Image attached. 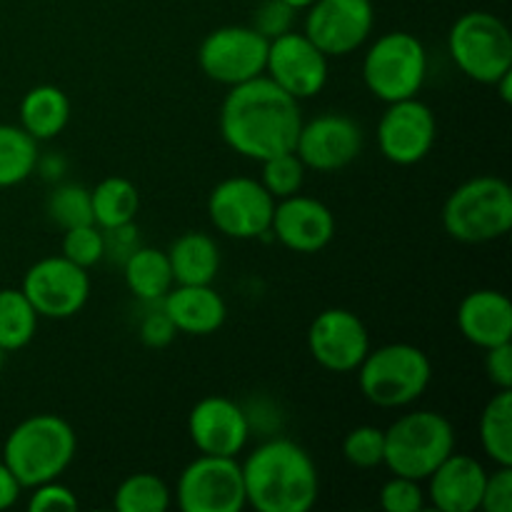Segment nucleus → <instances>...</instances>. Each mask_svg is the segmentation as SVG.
Wrapping results in <instances>:
<instances>
[{
	"label": "nucleus",
	"mask_w": 512,
	"mask_h": 512,
	"mask_svg": "<svg viewBox=\"0 0 512 512\" xmlns=\"http://www.w3.org/2000/svg\"><path fill=\"white\" fill-rule=\"evenodd\" d=\"M260 183H263V188L268 190L275 200H283L300 193V188H303L305 183L303 160L295 155V150L263 160V178H260Z\"/></svg>",
	"instance_id": "2f4dec72"
},
{
	"label": "nucleus",
	"mask_w": 512,
	"mask_h": 512,
	"mask_svg": "<svg viewBox=\"0 0 512 512\" xmlns=\"http://www.w3.org/2000/svg\"><path fill=\"white\" fill-rule=\"evenodd\" d=\"M90 205H93V223L100 230H113L133 223L140 208V195L128 178L110 175L90 190Z\"/></svg>",
	"instance_id": "a878e982"
},
{
	"label": "nucleus",
	"mask_w": 512,
	"mask_h": 512,
	"mask_svg": "<svg viewBox=\"0 0 512 512\" xmlns=\"http://www.w3.org/2000/svg\"><path fill=\"white\" fill-rule=\"evenodd\" d=\"M270 235L293 253H320L335 235V215L320 200L295 193L275 203Z\"/></svg>",
	"instance_id": "6ab92c4d"
},
{
	"label": "nucleus",
	"mask_w": 512,
	"mask_h": 512,
	"mask_svg": "<svg viewBox=\"0 0 512 512\" xmlns=\"http://www.w3.org/2000/svg\"><path fill=\"white\" fill-rule=\"evenodd\" d=\"M373 25V0H315L305 15L303 33L328 58H343L370 38Z\"/></svg>",
	"instance_id": "4468645a"
},
{
	"label": "nucleus",
	"mask_w": 512,
	"mask_h": 512,
	"mask_svg": "<svg viewBox=\"0 0 512 512\" xmlns=\"http://www.w3.org/2000/svg\"><path fill=\"white\" fill-rule=\"evenodd\" d=\"M300 125L298 100L268 75L233 85L220 108V135L228 148L258 163L295 150Z\"/></svg>",
	"instance_id": "f257e3e1"
},
{
	"label": "nucleus",
	"mask_w": 512,
	"mask_h": 512,
	"mask_svg": "<svg viewBox=\"0 0 512 512\" xmlns=\"http://www.w3.org/2000/svg\"><path fill=\"white\" fill-rule=\"evenodd\" d=\"M293 20L295 10L290 8L288 3H283V0H263V3L258 5V10L253 13V28L258 30L263 38L273 40L278 38V35L293 30Z\"/></svg>",
	"instance_id": "c9c22d12"
},
{
	"label": "nucleus",
	"mask_w": 512,
	"mask_h": 512,
	"mask_svg": "<svg viewBox=\"0 0 512 512\" xmlns=\"http://www.w3.org/2000/svg\"><path fill=\"white\" fill-rule=\"evenodd\" d=\"M38 330V313L25 298L23 290H0V350L15 353L23 350Z\"/></svg>",
	"instance_id": "c85d7f7f"
},
{
	"label": "nucleus",
	"mask_w": 512,
	"mask_h": 512,
	"mask_svg": "<svg viewBox=\"0 0 512 512\" xmlns=\"http://www.w3.org/2000/svg\"><path fill=\"white\" fill-rule=\"evenodd\" d=\"M458 328L475 348L512 343V303L505 293L490 288L473 290L458 308Z\"/></svg>",
	"instance_id": "aec40b11"
},
{
	"label": "nucleus",
	"mask_w": 512,
	"mask_h": 512,
	"mask_svg": "<svg viewBox=\"0 0 512 512\" xmlns=\"http://www.w3.org/2000/svg\"><path fill=\"white\" fill-rule=\"evenodd\" d=\"M123 278L130 293L143 303H160L175 285L168 253L160 248H138L123 260Z\"/></svg>",
	"instance_id": "393cba45"
},
{
	"label": "nucleus",
	"mask_w": 512,
	"mask_h": 512,
	"mask_svg": "<svg viewBox=\"0 0 512 512\" xmlns=\"http://www.w3.org/2000/svg\"><path fill=\"white\" fill-rule=\"evenodd\" d=\"M308 350L320 368L353 373L370 353V333L353 310L328 308L310 325Z\"/></svg>",
	"instance_id": "f3484780"
},
{
	"label": "nucleus",
	"mask_w": 512,
	"mask_h": 512,
	"mask_svg": "<svg viewBox=\"0 0 512 512\" xmlns=\"http://www.w3.org/2000/svg\"><path fill=\"white\" fill-rule=\"evenodd\" d=\"M63 245H60V255L73 260L80 268L90 270L105 260V235L95 223L78 225V228L63 230Z\"/></svg>",
	"instance_id": "72a5a7b5"
},
{
	"label": "nucleus",
	"mask_w": 512,
	"mask_h": 512,
	"mask_svg": "<svg viewBox=\"0 0 512 512\" xmlns=\"http://www.w3.org/2000/svg\"><path fill=\"white\" fill-rule=\"evenodd\" d=\"M20 290L30 300L38 318L65 320L88 305L90 275L65 255H50L30 265Z\"/></svg>",
	"instance_id": "f8f14e48"
},
{
	"label": "nucleus",
	"mask_w": 512,
	"mask_h": 512,
	"mask_svg": "<svg viewBox=\"0 0 512 512\" xmlns=\"http://www.w3.org/2000/svg\"><path fill=\"white\" fill-rule=\"evenodd\" d=\"M105 235V258L115 253V258L123 263L135 248H138V235H135V225H120V228L113 230H103Z\"/></svg>",
	"instance_id": "a19ab883"
},
{
	"label": "nucleus",
	"mask_w": 512,
	"mask_h": 512,
	"mask_svg": "<svg viewBox=\"0 0 512 512\" xmlns=\"http://www.w3.org/2000/svg\"><path fill=\"white\" fill-rule=\"evenodd\" d=\"M78 438L73 425L53 413L25 418L8 433L3 445V463L23 488L58 480L73 463Z\"/></svg>",
	"instance_id": "7ed1b4c3"
},
{
	"label": "nucleus",
	"mask_w": 512,
	"mask_h": 512,
	"mask_svg": "<svg viewBox=\"0 0 512 512\" xmlns=\"http://www.w3.org/2000/svg\"><path fill=\"white\" fill-rule=\"evenodd\" d=\"M265 75L295 100L315 98L328 83V55L305 33L288 30L270 40Z\"/></svg>",
	"instance_id": "dca6fc26"
},
{
	"label": "nucleus",
	"mask_w": 512,
	"mask_h": 512,
	"mask_svg": "<svg viewBox=\"0 0 512 512\" xmlns=\"http://www.w3.org/2000/svg\"><path fill=\"white\" fill-rule=\"evenodd\" d=\"M3 358H5V353L0 350V373H3Z\"/></svg>",
	"instance_id": "a18cd8bd"
},
{
	"label": "nucleus",
	"mask_w": 512,
	"mask_h": 512,
	"mask_svg": "<svg viewBox=\"0 0 512 512\" xmlns=\"http://www.w3.org/2000/svg\"><path fill=\"white\" fill-rule=\"evenodd\" d=\"M38 165V140L20 125L0 123V188L28 180Z\"/></svg>",
	"instance_id": "cd10ccee"
},
{
	"label": "nucleus",
	"mask_w": 512,
	"mask_h": 512,
	"mask_svg": "<svg viewBox=\"0 0 512 512\" xmlns=\"http://www.w3.org/2000/svg\"><path fill=\"white\" fill-rule=\"evenodd\" d=\"M45 213H48V218L63 230L93 223L90 190L83 188V185H78V183L58 185V188L48 195Z\"/></svg>",
	"instance_id": "7c9ffc66"
},
{
	"label": "nucleus",
	"mask_w": 512,
	"mask_h": 512,
	"mask_svg": "<svg viewBox=\"0 0 512 512\" xmlns=\"http://www.w3.org/2000/svg\"><path fill=\"white\" fill-rule=\"evenodd\" d=\"M448 50L460 73L483 85H495L512 70V35L493 13L470 10L453 23Z\"/></svg>",
	"instance_id": "6e6552de"
},
{
	"label": "nucleus",
	"mask_w": 512,
	"mask_h": 512,
	"mask_svg": "<svg viewBox=\"0 0 512 512\" xmlns=\"http://www.w3.org/2000/svg\"><path fill=\"white\" fill-rule=\"evenodd\" d=\"M283 3H288L293 10H308L315 0H283Z\"/></svg>",
	"instance_id": "c03bdc74"
},
{
	"label": "nucleus",
	"mask_w": 512,
	"mask_h": 512,
	"mask_svg": "<svg viewBox=\"0 0 512 512\" xmlns=\"http://www.w3.org/2000/svg\"><path fill=\"white\" fill-rule=\"evenodd\" d=\"M428 78V50L405 30L380 35L363 58V80L383 103L418 98Z\"/></svg>",
	"instance_id": "0eeeda50"
},
{
	"label": "nucleus",
	"mask_w": 512,
	"mask_h": 512,
	"mask_svg": "<svg viewBox=\"0 0 512 512\" xmlns=\"http://www.w3.org/2000/svg\"><path fill=\"white\" fill-rule=\"evenodd\" d=\"M488 470L470 455L450 453L430 473V500L440 512H475L480 510Z\"/></svg>",
	"instance_id": "412c9836"
},
{
	"label": "nucleus",
	"mask_w": 512,
	"mask_h": 512,
	"mask_svg": "<svg viewBox=\"0 0 512 512\" xmlns=\"http://www.w3.org/2000/svg\"><path fill=\"white\" fill-rule=\"evenodd\" d=\"M485 373L498 390L512 388V343L485 350Z\"/></svg>",
	"instance_id": "ea45409f"
},
{
	"label": "nucleus",
	"mask_w": 512,
	"mask_h": 512,
	"mask_svg": "<svg viewBox=\"0 0 512 512\" xmlns=\"http://www.w3.org/2000/svg\"><path fill=\"white\" fill-rule=\"evenodd\" d=\"M445 233L460 243H490L510 233L512 190L503 178L478 175L465 180L443 205Z\"/></svg>",
	"instance_id": "20e7f679"
},
{
	"label": "nucleus",
	"mask_w": 512,
	"mask_h": 512,
	"mask_svg": "<svg viewBox=\"0 0 512 512\" xmlns=\"http://www.w3.org/2000/svg\"><path fill=\"white\" fill-rule=\"evenodd\" d=\"M20 490H23V485L15 480V475L10 473L8 465L0 460V512L13 508V505L18 503Z\"/></svg>",
	"instance_id": "79ce46f5"
},
{
	"label": "nucleus",
	"mask_w": 512,
	"mask_h": 512,
	"mask_svg": "<svg viewBox=\"0 0 512 512\" xmlns=\"http://www.w3.org/2000/svg\"><path fill=\"white\" fill-rule=\"evenodd\" d=\"M343 458L353 468L370 470L383 465L385 458V430L375 425H358L343 440Z\"/></svg>",
	"instance_id": "473e14b6"
},
{
	"label": "nucleus",
	"mask_w": 512,
	"mask_h": 512,
	"mask_svg": "<svg viewBox=\"0 0 512 512\" xmlns=\"http://www.w3.org/2000/svg\"><path fill=\"white\" fill-rule=\"evenodd\" d=\"M380 508L385 512H420L425 508V493L420 480L393 475L380 488Z\"/></svg>",
	"instance_id": "f704fd0d"
},
{
	"label": "nucleus",
	"mask_w": 512,
	"mask_h": 512,
	"mask_svg": "<svg viewBox=\"0 0 512 512\" xmlns=\"http://www.w3.org/2000/svg\"><path fill=\"white\" fill-rule=\"evenodd\" d=\"M138 335H140V340H143L145 348L160 350V348H168V345L173 343V338L178 335V330H175V325L170 323V318L165 315V310L158 308V310H153V313L145 315L143 323H140Z\"/></svg>",
	"instance_id": "58836bf2"
},
{
	"label": "nucleus",
	"mask_w": 512,
	"mask_h": 512,
	"mask_svg": "<svg viewBox=\"0 0 512 512\" xmlns=\"http://www.w3.org/2000/svg\"><path fill=\"white\" fill-rule=\"evenodd\" d=\"M455 450V428L433 410L405 413L385 430V458L393 475L428 480L430 473Z\"/></svg>",
	"instance_id": "423d86ee"
},
{
	"label": "nucleus",
	"mask_w": 512,
	"mask_h": 512,
	"mask_svg": "<svg viewBox=\"0 0 512 512\" xmlns=\"http://www.w3.org/2000/svg\"><path fill=\"white\" fill-rule=\"evenodd\" d=\"M510 85H512V70H510V73H505L503 78H500L498 83L493 85V88H498V90H500V98H503V103H510V100H512V95H510Z\"/></svg>",
	"instance_id": "37998d69"
},
{
	"label": "nucleus",
	"mask_w": 512,
	"mask_h": 512,
	"mask_svg": "<svg viewBox=\"0 0 512 512\" xmlns=\"http://www.w3.org/2000/svg\"><path fill=\"white\" fill-rule=\"evenodd\" d=\"M188 433L200 455L235 458L250 440V418L235 400L210 395L190 410Z\"/></svg>",
	"instance_id": "a211bd4d"
},
{
	"label": "nucleus",
	"mask_w": 512,
	"mask_h": 512,
	"mask_svg": "<svg viewBox=\"0 0 512 512\" xmlns=\"http://www.w3.org/2000/svg\"><path fill=\"white\" fill-rule=\"evenodd\" d=\"M365 133L358 120L343 113H323L300 125L295 155L315 173L343 170L363 153Z\"/></svg>",
	"instance_id": "2eb2a0df"
},
{
	"label": "nucleus",
	"mask_w": 512,
	"mask_h": 512,
	"mask_svg": "<svg viewBox=\"0 0 512 512\" xmlns=\"http://www.w3.org/2000/svg\"><path fill=\"white\" fill-rule=\"evenodd\" d=\"M270 40L253 25H225L205 35L198 50V65L220 85H240L265 75Z\"/></svg>",
	"instance_id": "9b49d317"
},
{
	"label": "nucleus",
	"mask_w": 512,
	"mask_h": 512,
	"mask_svg": "<svg viewBox=\"0 0 512 512\" xmlns=\"http://www.w3.org/2000/svg\"><path fill=\"white\" fill-rule=\"evenodd\" d=\"M113 505L118 512H165L170 508V488L153 473H135L115 490Z\"/></svg>",
	"instance_id": "c756f323"
},
{
	"label": "nucleus",
	"mask_w": 512,
	"mask_h": 512,
	"mask_svg": "<svg viewBox=\"0 0 512 512\" xmlns=\"http://www.w3.org/2000/svg\"><path fill=\"white\" fill-rule=\"evenodd\" d=\"M275 198L260 180L235 175L220 180L208 198V215L215 230L233 240L270 238Z\"/></svg>",
	"instance_id": "1a4fd4ad"
},
{
	"label": "nucleus",
	"mask_w": 512,
	"mask_h": 512,
	"mask_svg": "<svg viewBox=\"0 0 512 512\" xmlns=\"http://www.w3.org/2000/svg\"><path fill=\"white\" fill-rule=\"evenodd\" d=\"M165 253L175 285H210L220 270V248L208 233H183Z\"/></svg>",
	"instance_id": "5701e85b"
},
{
	"label": "nucleus",
	"mask_w": 512,
	"mask_h": 512,
	"mask_svg": "<svg viewBox=\"0 0 512 512\" xmlns=\"http://www.w3.org/2000/svg\"><path fill=\"white\" fill-rule=\"evenodd\" d=\"M33 495H30L28 508L33 512H48V510H78V498L68 485L50 480V483L35 485Z\"/></svg>",
	"instance_id": "4c0bfd02"
},
{
	"label": "nucleus",
	"mask_w": 512,
	"mask_h": 512,
	"mask_svg": "<svg viewBox=\"0 0 512 512\" xmlns=\"http://www.w3.org/2000/svg\"><path fill=\"white\" fill-rule=\"evenodd\" d=\"M480 510L512 512V465H498L495 473H488L483 498H480Z\"/></svg>",
	"instance_id": "e433bc0d"
},
{
	"label": "nucleus",
	"mask_w": 512,
	"mask_h": 512,
	"mask_svg": "<svg viewBox=\"0 0 512 512\" xmlns=\"http://www.w3.org/2000/svg\"><path fill=\"white\" fill-rule=\"evenodd\" d=\"M175 500L183 512H240L248 505L243 468L235 458L200 455L180 473Z\"/></svg>",
	"instance_id": "9d476101"
},
{
	"label": "nucleus",
	"mask_w": 512,
	"mask_h": 512,
	"mask_svg": "<svg viewBox=\"0 0 512 512\" xmlns=\"http://www.w3.org/2000/svg\"><path fill=\"white\" fill-rule=\"evenodd\" d=\"M438 138V123L428 103L405 98L388 103L378 123V150L395 165H415L425 160Z\"/></svg>",
	"instance_id": "ddd939ff"
},
{
	"label": "nucleus",
	"mask_w": 512,
	"mask_h": 512,
	"mask_svg": "<svg viewBox=\"0 0 512 512\" xmlns=\"http://www.w3.org/2000/svg\"><path fill=\"white\" fill-rule=\"evenodd\" d=\"M433 380L428 353L410 343L370 348L358 368L360 393L378 408H405L423 398Z\"/></svg>",
	"instance_id": "39448f33"
},
{
	"label": "nucleus",
	"mask_w": 512,
	"mask_h": 512,
	"mask_svg": "<svg viewBox=\"0 0 512 512\" xmlns=\"http://www.w3.org/2000/svg\"><path fill=\"white\" fill-rule=\"evenodd\" d=\"M70 123V98L58 85H35L20 100V128L35 140H53Z\"/></svg>",
	"instance_id": "b1692460"
},
{
	"label": "nucleus",
	"mask_w": 512,
	"mask_h": 512,
	"mask_svg": "<svg viewBox=\"0 0 512 512\" xmlns=\"http://www.w3.org/2000/svg\"><path fill=\"white\" fill-rule=\"evenodd\" d=\"M480 445L495 465H512V393L498 390L480 415Z\"/></svg>",
	"instance_id": "bb28decb"
},
{
	"label": "nucleus",
	"mask_w": 512,
	"mask_h": 512,
	"mask_svg": "<svg viewBox=\"0 0 512 512\" xmlns=\"http://www.w3.org/2000/svg\"><path fill=\"white\" fill-rule=\"evenodd\" d=\"M160 308L178 333L213 335L228 318V305L210 285H175L160 300Z\"/></svg>",
	"instance_id": "4be33fe9"
},
{
	"label": "nucleus",
	"mask_w": 512,
	"mask_h": 512,
	"mask_svg": "<svg viewBox=\"0 0 512 512\" xmlns=\"http://www.w3.org/2000/svg\"><path fill=\"white\" fill-rule=\"evenodd\" d=\"M245 503L258 512H308L320 493L318 468L305 448L273 438L245 458Z\"/></svg>",
	"instance_id": "f03ea898"
}]
</instances>
